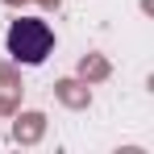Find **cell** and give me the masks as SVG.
I'll use <instances>...</instances> for the list:
<instances>
[{
  "label": "cell",
  "mask_w": 154,
  "mask_h": 154,
  "mask_svg": "<svg viewBox=\"0 0 154 154\" xmlns=\"http://www.w3.org/2000/svg\"><path fill=\"white\" fill-rule=\"evenodd\" d=\"M4 46L8 54L17 58V63H25V67H38V63H46L54 50V29L42 21V17H17L8 33H4Z\"/></svg>",
  "instance_id": "6da1fadb"
}]
</instances>
